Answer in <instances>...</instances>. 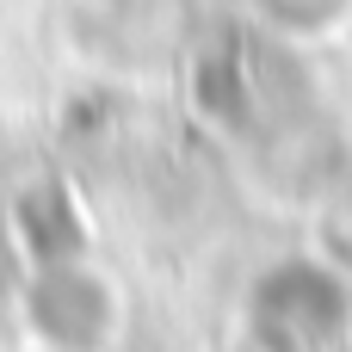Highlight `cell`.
I'll return each instance as SVG.
<instances>
[{"mask_svg": "<svg viewBox=\"0 0 352 352\" xmlns=\"http://www.w3.org/2000/svg\"><path fill=\"white\" fill-rule=\"evenodd\" d=\"M248 6L266 19V31H285V37H322L352 12V0H248Z\"/></svg>", "mask_w": 352, "mask_h": 352, "instance_id": "1", "label": "cell"}]
</instances>
